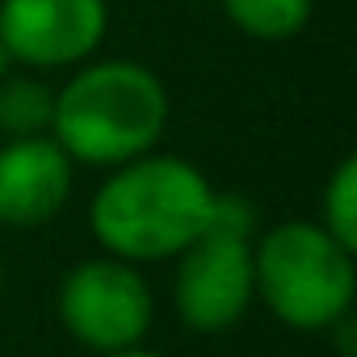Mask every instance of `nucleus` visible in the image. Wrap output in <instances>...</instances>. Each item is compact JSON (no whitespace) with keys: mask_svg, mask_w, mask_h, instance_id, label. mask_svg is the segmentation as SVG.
<instances>
[{"mask_svg":"<svg viewBox=\"0 0 357 357\" xmlns=\"http://www.w3.org/2000/svg\"><path fill=\"white\" fill-rule=\"evenodd\" d=\"M252 240L244 231H227L211 223L190 248H181L172 273V307L190 332L215 336L236 328L257 303L252 278Z\"/></svg>","mask_w":357,"mask_h":357,"instance_id":"obj_5","label":"nucleus"},{"mask_svg":"<svg viewBox=\"0 0 357 357\" xmlns=\"http://www.w3.org/2000/svg\"><path fill=\"white\" fill-rule=\"evenodd\" d=\"M55 307L63 332L97 357L143 344L155 319V294L143 278V265L118 261L109 252L76 261L59 282Z\"/></svg>","mask_w":357,"mask_h":357,"instance_id":"obj_4","label":"nucleus"},{"mask_svg":"<svg viewBox=\"0 0 357 357\" xmlns=\"http://www.w3.org/2000/svg\"><path fill=\"white\" fill-rule=\"evenodd\" d=\"M168 126V89L139 59H84L55 89L51 139L72 164L114 168L155 151Z\"/></svg>","mask_w":357,"mask_h":357,"instance_id":"obj_2","label":"nucleus"},{"mask_svg":"<svg viewBox=\"0 0 357 357\" xmlns=\"http://www.w3.org/2000/svg\"><path fill=\"white\" fill-rule=\"evenodd\" d=\"M9 68H13V59H9V55H5V47H0V76H5V72H9Z\"/></svg>","mask_w":357,"mask_h":357,"instance_id":"obj_12","label":"nucleus"},{"mask_svg":"<svg viewBox=\"0 0 357 357\" xmlns=\"http://www.w3.org/2000/svg\"><path fill=\"white\" fill-rule=\"evenodd\" d=\"M105 30V0H0V47L26 72L80 68L97 55Z\"/></svg>","mask_w":357,"mask_h":357,"instance_id":"obj_6","label":"nucleus"},{"mask_svg":"<svg viewBox=\"0 0 357 357\" xmlns=\"http://www.w3.org/2000/svg\"><path fill=\"white\" fill-rule=\"evenodd\" d=\"M76 164L51 135L0 143V223L38 227L55 219L72 198Z\"/></svg>","mask_w":357,"mask_h":357,"instance_id":"obj_7","label":"nucleus"},{"mask_svg":"<svg viewBox=\"0 0 357 357\" xmlns=\"http://www.w3.org/2000/svg\"><path fill=\"white\" fill-rule=\"evenodd\" d=\"M105 357H164V353H151L147 344H135V349H122V353H105Z\"/></svg>","mask_w":357,"mask_h":357,"instance_id":"obj_11","label":"nucleus"},{"mask_svg":"<svg viewBox=\"0 0 357 357\" xmlns=\"http://www.w3.org/2000/svg\"><path fill=\"white\" fill-rule=\"evenodd\" d=\"M319 227L357 252V160L353 155H344L328 176L319 198Z\"/></svg>","mask_w":357,"mask_h":357,"instance_id":"obj_10","label":"nucleus"},{"mask_svg":"<svg viewBox=\"0 0 357 357\" xmlns=\"http://www.w3.org/2000/svg\"><path fill=\"white\" fill-rule=\"evenodd\" d=\"M55 114V89L34 72H5L0 76V135L5 139H30L51 135Z\"/></svg>","mask_w":357,"mask_h":357,"instance_id":"obj_8","label":"nucleus"},{"mask_svg":"<svg viewBox=\"0 0 357 357\" xmlns=\"http://www.w3.org/2000/svg\"><path fill=\"white\" fill-rule=\"evenodd\" d=\"M0 282H5V265H0Z\"/></svg>","mask_w":357,"mask_h":357,"instance_id":"obj_13","label":"nucleus"},{"mask_svg":"<svg viewBox=\"0 0 357 357\" xmlns=\"http://www.w3.org/2000/svg\"><path fill=\"white\" fill-rule=\"evenodd\" d=\"M252 278L261 307L294 332H324L353 311L357 294L353 248L332 240L311 219H286L257 236Z\"/></svg>","mask_w":357,"mask_h":357,"instance_id":"obj_3","label":"nucleus"},{"mask_svg":"<svg viewBox=\"0 0 357 357\" xmlns=\"http://www.w3.org/2000/svg\"><path fill=\"white\" fill-rule=\"evenodd\" d=\"M219 190L185 155L143 151L126 164H114L89 202V227L101 252L151 265L172 261L190 248L215 219Z\"/></svg>","mask_w":357,"mask_h":357,"instance_id":"obj_1","label":"nucleus"},{"mask_svg":"<svg viewBox=\"0 0 357 357\" xmlns=\"http://www.w3.org/2000/svg\"><path fill=\"white\" fill-rule=\"evenodd\" d=\"M223 13L257 43H290L311 22V0H223Z\"/></svg>","mask_w":357,"mask_h":357,"instance_id":"obj_9","label":"nucleus"}]
</instances>
